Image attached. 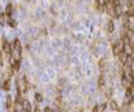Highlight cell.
I'll return each mask as SVG.
<instances>
[{
    "label": "cell",
    "mask_w": 134,
    "mask_h": 112,
    "mask_svg": "<svg viewBox=\"0 0 134 112\" xmlns=\"http://www.w3.org/2000/svg\"><path fill=\"white\" fill-rule=\"evenodd\" d=\"M17 86H18V92H19V93H25V92H27V89H29V84H27L26 77L21 79V80L18 81Z\"/></svg>",
    "instance_id": "6da1fadb"
},
{
    "label": "cell",
    "mask_w": 134,
    "mask_h": 112,
    "mask_svg": "<svg viewBox=\"0 0 134 112\" xmlns=\"http://www.w3.org/2000/svg\"><path fill=\"white\" fill-rule=\"evenodd\" d=\"M1 50H3V53L4 54H10V52H12V45L5 40V39H3V41H1Z\"/></svg>",
    "instance_id": "7a4b0ae2"
},
{
    "label": "cell",
    "mask_w": 134,
    "mask_h": 112,
    "mask_svg": "<svg viewBox=\"0 0 134 112\" xmlns=\"http://www.w3.org/2000/svg\"><path fill=\"white\" fill-rule=\"evenodd\" d=\"M116 57H117V59H119V62H120L121 65H125V63H126V61H128V57H129V54H126V53L123 50V52H120V53H119Z\"/></svg>",
    "instance_id": "3957f363"
},
{
    "label": "cell",
    "mask_w": 134,
    "mask_h": 112,
    "mask_svg": "<svg viewBox=\"0 0 134 112\" xmlns=\"http://www.w3.org/2000/svg\"><path fill=\"white\" fill-rule=\"evenodd\" d=\"M106 29H107L108 34H112V32L115 31V25H113V21H112V19H110V21L107 22V26H106Z\"/></svg>",
    "instance_id": "277c9868"
},
{
    "label": "cell",
    "mask_w": 134,
    "mask_h": 112,
    "mask_svg": "<svg viewBox=\"0 0 134 112\" xmlns=\"http://www.w3.org/2000/svg\"><path fill=\"white\" fill-rule=\"evenodd\" d=\"M107 106H108V103H102V104H97V106H94L93 107V111H104L106 108H107Z\"/></svg>",
    "instance_id": "5b68a950"
},
{
    "label": "cell",
    "mask_w": 134,
    "mask_h": 112,
    "mask_svg": "<svg viewBox=\"0 0 134 112\" xmlns=\"http://www.w3.org/2000/svg\"><path fill=\"white\" fill-rule=\"evenodd\" d=\"M12 49H14V50H17V52H19V53H22V48H21V43H19V40L18 39H16L14 40V43H13V48Z\"/></svg>",
    "instance_id": "8992f818"
},
{
    "label": "cell",
    "mask_w": 134,
    "mask_h": 112,
    "mask_svg": "<svg viewBox=\"0 0 134 112\" xmlns=\"http://www.w3.org/2000/svg\"><path fill=\"white\" fill-rule=\"evenodd\" d=\"M108 104H110V108H111V110H113V111H117V110H120V107H119L117 102H116V101H113V99H111V101L108 102Z\"/></svg>",
    "instance_id": "52a82bcc"
},
{
    "label": "cell",
    "mask_w": 134,
    "mask_h": 112,
    "mask_svg": "<svg viewBox=\"0 0 134 112\" xmlns=\"http://www.w3.org/2000/svg\"><path fill=\"white\" fill-rule=\"evenodd\" d=\"M6 22H8V16H6V14H5V12H4V13H1V14H0V25H3V26H4Z\"/></svg>",
    "instance_id": "ba28073f"
},
{
    "label": "cell",
    "mask_w": 134,
    "mask_h": 112,
    "mask_svg": "<svg viewBox=\"0 0 134 112\" xmlns=\"http://www.w3.org/2000/svg\"><path fill=\"white\" fill-rule=\"evenodd\" d=\"M22 106H23V110H26V111H31V110H32V108H31V104H30L29 101H23Z\"/></svg>",
    "instance_id": "9c48e42d"
},
{
    "label": "cell",
    "mask_w": 134,
    "mask_h": 112,
    "mask_svg": "<svg viewBox=\"0 0 134 112\" xmlns=\"http://www.w3.org/2000/svg\"><path fill=\"white\" fill-rule=\"evenodd\" d=\"M96 3H97V5H99V6H106L107 4H110V0H96Z\"/></svg>",
    "instance_id": "30bf717a"
},
{
    "label": "cell",
    "mask_w": 134,
    "mask_h": 112,
    "mask_svg": "<svg viewBox=\"0 0 134 112\" xmlns=\"http://www.w3.org/2000/svg\"><path fill=\"white\" fill-rule=\"evenodd\" d=\"M12 104H13V99H12V97L10 95H6V108H10L12 107Z\"/></svg>",
    "instance_id": "8fae6325"
},
{
    "label": "cell",
    "mask_w": 134,
    "mask_h": 112,
    "mask_svg": "<svg viewBox=\"0 0 134 112\" xmlns=\"http://www.w3.org/2000/svg\"><path fill=\"white\" fill-rule=\"evenodd\" d=\"M12 8H13V6H12L10 4H8V5H6V8H5V14H6L8 17H9V16L12 14V12H13V9H12Z\"/></svg>",
    "instance_id": "7c38bea8"
},
{
    "label": "cell",
    "mask_w": 134,
    "mask_h": 112,
    "mask_svg": "<svg viewBox=\"0 0 134 112\" xmlns=\"http://www.w3.org/2000/svg\"><path fill=\"white\" fill-rule=\"evenodd\" d=\"M3 89H4L5 92H8V90L10 89V82H9V80H5V82L3 84Z\"/></svg>",
    "instance_id": "4fadbf2b"
},
{
    "label": "cell",
    "mask_w": 134,
    "mask_h": 112,
    "mask_svg": "<svg viewBox=\"0 0 134 112\" xmlns=\"http://www.w3.org/2000/svg\"><path fill=\"white\" fill-rule=\"evenodd\" d=\"M35 101H36L37 103H41V102H43V95H41L40 93H35Z\"/></svg>",
    "instance_id": "5bb4252c"
},
{
    "label": "cell",
    "mask_w": 134,
    "mask_h": 112,
    "mask_svg": "<svg viewBox=\"0 0 134 112\" xmlns=\"http://www.w3.org/2000/svg\"><path fill=\"white\" fill-rule=\"evenodd\" d=\"M98 85H99V88H102L103 85H104V77L100 75L99 76V79H98Z\"/></svg>",
    "instance_id": "9a60e30c"
},
{
    "label": "cell",
    "mask_w": 134,
    "mask_h": 112,
    "mask_svg": "<svg viewBox=\"0 0 134 112\" xmlns=\"http://www.w3.org/2000/svg\"><path fill=\"white\" fill-rule=\"evenodd\" d=\"M8 23H9V26H10V27H16V26H17V22H16V21H13L12 18H8Z\"/></svg>",
    "instance_id": "2e32d148"
},
{
    "label": "cell",
    "mask_w": 134,
    "mask_h": 112,
    "mask_svg": "<svg viewBox=\"0 0 134 112\" xmlns=\"http://www.w3.org/2000/svg\"><path fill=\"white\" fill-rule=\"evenodd\" d=\"M106 97H107V98H112V90H111V89H108V90L106 92Z\"/></svg>",
    "instance_id": "e0dca14e"
},
{
    "label": "cell",
    "mask_w": 134,
    "mask_h": 112,
    "mask_svg": "<svg viewBox=\"0 0 134 112\" xmlns=\"http://www.w3.org/2000/svg\"><path fill=\"white\" fill-rule=\"evenodd\" d=\"M104 65H106V59H104V58H102V59L99 61V67L100 68H103V67H104Z\"/></svg>",
    "instance_id": "ac0fdd59"
},
{
    "label": "cell",
    "mask_w": 134,
    "mask_h": 112,
    "mask_svg": "<svg viewBox=\"0 0 134 112\" xmlns=\"http://www.w3.org/2000/svg\"><path fill=\"white\" fill-rule=\"evenodd\" d=\"M3 50H0V66H3L4 65V58H3Z\"/></svg>",
    "instance_id": "d6986e66"
},
{
    "label": "cell",
    "mask_w": 134,
    "mask_h": 112,
    "mask_svg": "<svg viewBox=\"0 0 134 112\" xmlns=\"http://www.w3.org/2000/svg\"><path fill=\"white\" fill-rule=\"evenodd\" d=\"M44 111H52V108H50V107H45Z\"/></svg>",
    "instance_id": "ffe728a7"
}]
</instances>
